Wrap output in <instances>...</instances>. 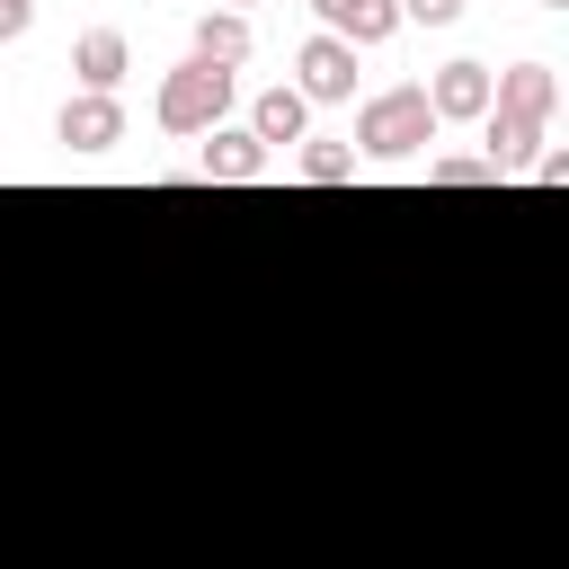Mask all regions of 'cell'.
I'll use <instances>...</instances> for the list:
<instances>
[{
  "mask_svg": "<svg viewBox=\"0 0 569 569\" xmlns=\"http://www.w3.org/2000/svg\"><path fill=\"white\" fill-rule=\"evenodd\" d=\"M436 133H445V124H436L427 89L400 80V89H373V98L356 107V142H347V151H365V160H418Z\"/></svg>",
  "mask_w": 569,
  "mask_h": 569,
  "instance_id": "6da1fadb",
  "label": "cell"
},
{
  "mask_svg": "<svg viewBox=\"0 0 569 569\" xmlns=\"http://www.w3.org/2000/svg\"><path fill=\"white\" fill-rule=\"evenodd\" d=\"M231 89H240V71H213V62H178V71H160V89H151V124L160 133H213V124H231Z\"/></svg>",
  "mask_w": 569,
  "mask_h": 569,
  "instance_id": "7a4b0ae2",
  "label": "cell"
},
{
  "mask_svg": "<svg viewBox=\"0 0 569 569\" xmlns=\"http://www.w3.org/2000/svg\"><path fill=\"white\" fill-rule=\"evenodd\" d=\"M489 116L551 133V116H560V71H551V62H507V71H489Z\"/></svg>",
  "mask_w": 569,
  "mask_h": 569,
  "instance_id": "3957f363",
  "label": "cell"
},
{
  "mask_svg": "<svg viewBox=\"0 0 569 569\" xmlns=\"http://www.w3.org/2000/svg\"><path fill=\"white\" fill-rule=\"evenodd\" d=\"M293 98L302 107H338V98H356V44H338V36H302L293 44Z\"/></svg>",
  "mask_w": 569,
  "mask_h": 569,
  "instance_id": "277c9868",
  "label": "cell"
},
{
  "mask_svg": "<svg viewBox=\"0 0 569 569\" xmlns=\"http://www.w3.org/2000/svg\"><path fill=\"white\" fill-rule=\"evenodd\" d=\"M53 142H62V151H116V142H124V98L71 89L62 116H53Z\"/></svg>",
  "mask_w": 569,
  "mask_h": 569,
  "instance_id": "5b68a950",
  "label": "cell"
},
{
  "mask_svg": "<svg viewBox=\"0 0 569 569\" xmlns=\"http://www.w3.org/2000/svg\"><path fill=\"white\" fill-rule=\"evenodd\" d=\"M311 18H320V36H338V44H391L400 36V0H311Z\"/></svg>",
  "mask_w": 569,
  "mask_h": 569,
  "instance_id": "8992f818",
  "label": "cell"
},
{
  "mask_svg": "<svg viewBox=\"0 0 569 569\" xmlns=\"http://www.w3.org/2000/svg\"><path fill=\"white\" fill-rule=\"evenodd\" d=\"M418 89H427L436 124H480V116H489V62H445V71L418 80Z\"/></svg>",
  "mask_w": 569,
  "mask_h": 569,
  "instance_id": "52a82bcc",
  "label": "cell"
},
{
  "mask_svg": "<svg viewBox=\"0 0 569 569\" xmlns=\"http://www.w3.org/2000/svg\"><path fill=\"white\" fill-rule=\"evenodd\" d=\"M71 71H80V89L116 98V89H124V71H133V44H124V27H80V44H71Z\"/></svg>",
  "mask_w": 569,
  "mask_h": 569,
  "instance_id": "ba28073f",
  "label": "cell"
},
{
  "mask_svg": "<svg viewBox=\"0 0 569 569\" xmlns=\"http://www.w3.org/2000/svg\"><path fill=\"white\" fill-rule=\"evenodd\" d=\"M204 151H196V169L204 178H222V187H249V178H267V151H258V133L249 124H213V133H196Z\"/></svg>",
  "mask_w": 569,
  "mask_h": 569,
  "instance_id": "9c48e42d",
  "label": "cell"
},
{
  "mask_svg": "<svg viewBox=\"0 0 569 569\" xmlns=\"http://www.w3.org/2000/svg\"><path fill=\"white\" fill-rule=\"evenodd\" d=\"M196 62H213V71H240L249 53H258V27L240 18V9H204L196 18V44H187Z\"/></svg>",
  "mask_w": 569,
  "mask_h": 569,
  "instance_id": "30bf717a",
  "label": "cell"
},
{
  "mask_svg": "<svg viewBox=\"0 0 569 569\" xmlns=\"http://www.w3.org/2000/svg\"><path fill=\"white\" fill-rule=\"evenodd\" d=\"M249 133H258V151L276 160L284 142H302V133H311V107H302V98L276 80V89H258V107H249Z\"/></svg>",
  "mask_w": 569,
  "mask_h": 569,
  "instance_id": "8fae6325",
  "label": "cell"
},
{
  "mask_svg": "<svg viewBox=\"0 0 569 569\" xmlns=\"http://www.w3.org/2000/svg\"><path fill=\"white\" fill-rule=\"evenodd\" d=\"M293 169H302V187H347V178H356V151H347V142H302Z\"/></svg>",
  "mask_w": 569,
  "mask_h": 569,
  "instance_id": "7c38bea8",
  "label": "cell"
},
{
  "mask_svg": "<svg viewBox=\"0 0 569 569\" xmlns=\"http://www.w3.org/2000/svg\"><path fill=\"white\" fill-rule=\"evenodd\" d=\"M427 187H498V169L480 151H436L427 160Z\"/></svg>",
  "mask_w": 569,
  "mask_h": 569,
  "instance_id": "4fadbf2b",
  "label": "cell"
},
{
  "mask_svg": "<svg viewBox=\"0 0 569 569\" xmlns=\"http://www.w3.org/2000/svg\"><path fill=\"white\" fill-rule=\"evenodd\" d=\"M462 0H400V27H453Z\"/></svg>",
  "mask_w": 569,
  "mask_h": 569,
  "instance_id": "5bb4252c",
  "label": "cell"
},
{
  "mask_svg": "<svg viewBox=\"0 0 569 569\" xmlns=\"http://www.w3.org/2000/svg\"><path fill=\"white\" fill-rule=\"evenodd\" d=\"M525 178H533V187H569V151H551V142H542V151L525 160Z\"/></svg>",
  "mask_w": 569,
  "mask_h": 569,
  "instance_id": "9a60e30c",
  "label": "cell"
},
{
  "mask_svg": "<svg viewBox=\"0 0 569 569\" xmlns=\"http://www.w3.org/2000/svg\"><path fill=\"white\" fill-rule=\"evenodd\" d=\"M36 27V0H0V44H18Z\"/></svg>",
  "mask_w": 569,
  "mask_h": 569,
  "instance_id": "2e32d148",
  "label": "cell"
},
{
  "mask_svg": "<svg viewBox=\"0 0 569 569\" xmlns=\"http://www.w3.org/2000/svg\"><path fill=\"white\" fill-rule=\"evenodd\" d=\"M213 9H240V18H249V9H258V0H213Z\"/></svg>",
  "mask_w": 569,
  "mask_h": 569,
  "instance_id": "e0dca14e",
  "label": "cell"
},
{
  "mask_svg": "<svg viewBox=\"0 0 569 569\" xmlns=\"http://www.w3.org/2000/svg\"><path fill=\"white\" fill-rule=\"evenodd\" d=\"M533 9H569V0H533Z\"/></svg>",
  "mask_w": 569,
  "mask_h": 569,
  "instance_id": "ac0fdd59",
  "label": "cell"
}]
</instances>
